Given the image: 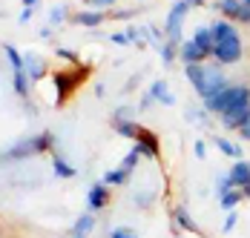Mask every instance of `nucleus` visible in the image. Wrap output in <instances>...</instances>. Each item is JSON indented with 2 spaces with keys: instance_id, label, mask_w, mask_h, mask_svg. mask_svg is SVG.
<instances>
[{
  "instance_id": "obj_18",
  "label": "nucleus",
  "mask_w": 250,
  "mask_h": 238,
  "mask_svg": "<svg viewBox=\"0 0 250 238\" xmlns=\"http://www.w3.org/2000/svg\"><path fill=\"white\" fill-rule=\"evenodd\" d=\"M55 175H61V178H72L75 169H72V164H66L63 158H55Z\"/></svg>"
},
{
  "instance_id": "obj_13",
  "label": "nucleus",
  "mask_w": 250,
  "mask_h": 238,
  "mask_svg": "<svg viewBox=\"0 0 250 238\" xmlns=\"http://www.w3.org/2000/svg\"><path fill=\"white\" fill-rule=\"evenodd\" d=\"M175 224H178L181 230H187V233H196V230H199V227H196V221L190 218L187 210H175Z\"/></svg>"
},
{
  "instance_id": "obj_25",
  "label": "nucleus",
  "mask_w": 250,
  "mask_h": 238,
  "mask_svg": "<svg viewBox=\"0 0 250 238\" xmlns=\"http://www.w3.org/2000/svg\"><path fill=\"white\" fill-rule=\"evenodd\" d=\"M26 66H29V78H41V63L35 58H26Z\"/></svg>"
},
{
  "instance_id": "obj_23",
  "label": "nucleus",
  "mask_w": 250,
  "mask_h": 238,
  "mask_svg": "<svg viewBox=\"0 0 250 238\" xmlns=\"http://www.w3.org/2000/svg\"><path fill=\"white\" fill-rule=\"evenodd\" d=\"M239 198H242V192H225L219 201H222V207H225V210H233V207L239 204Z\"/></svg>"
},
{
  "instance_id": "obj_12",
  "label": "nucleus",
  "mask_w": 250,
  "mask_h": 238,
  "mask_svg": "<svg viewBox=\"0 0 250 238\" xmlns=\"http://www.w3.org/2000/svg\"><path fill=\"white\" fill-rule=\"evenodd\" d=\"M193 43H196L204 55H213V29L199 26V29H196V35H193Z\"/></svg>"
},
{
  "instance_id": "obj_29",
  "label": "nucleus",
  "mask_w": 250,
  "mask_h": 238,
  "mask_svg": "<svg viewBox=\"0 0 250 238\" xmlns=\"http://www.w3.org/2000/svg\"><path fill=\"white\" fill-rule=\"evenodd\" d=\"M196 155H199V158H204V155H207V146H204V141L196 143Z\"/></svg>"
},
{
  "instance_id": "obj_14",
  "label": "nucleus",
  "mask_w": 250,
  "mask_h": 238,
  "mask_svg": "<svg viewBox=\"0 0 250 238\" xmlns=\"http://www.w3.org/2000/svg\"><path fill=\"white\" fill-rule=\"evenodd\" d=\"M115 129H118L124 138H138V132H141V126H138V123H132V120H118V123H115Z\"/></svg>"
},
{
  "instance_id": "obj_15",
  "label": "nucleus",
  "mask_w": 250,
  "mask_h": 238,
  "mask_svg": "<svg viewBox=\"0 0 250 238\" xmlns=\"http://www.w3.org/2000/svg\"><path fill=\"white\" fill-rule=\"evenodd\" d=\"M92 227H95V218H92V215H81L78 224H75V238H83Z\"/></svg>"
},
{
  "instance_id": "obj_21",
  "label": "nucleus",
  "mask_w": 250,
  "mask_h": 238,
  "mask_svg": "<svg viewBox=\"0 0 250 238\" xmlns=\"http://www.w3.org/2000/svg\"><path fill=\"white\" fill-rule=\"evenodd\" d=\"M6 55H9V60H12V66H15V72H21V69H26V60L18 55V49L15 46H6Z\"/></svg>"
},
{
  "instance_id": "obj_6",
  "label": "nucleus",
  "mask_w": 250,
  "mask_h": 238,
  "mask_svg": "<svg viewBox=\"0 0 250 238\" xmlns=\"http://www.w3.org/2000/svg\"><path fill=\"white\" fill-rule=\"evenodd\" d=\"M248 118H250V103H242V106L227 109L225 115H222V123H225L227 129H239L242 123H248Z\"/></svg>"
},
{
  "instance_id": "obj_2",
  "label": "nucleus",
  "mask_w": 250,
  "mask_h": 238,
  "mask_svg": "<svg viewBox=\"0 0 250 238\" xmlns=\"http://www.w3.org/2000/svg\"><path fill=\"white\" fill-rule=\"evenodd\" d=\"M242 103H250V89L248 86H230V83H227L222 92H216L213 98L204 100V106L210 112H219V115H225L227 109L242 106Z\"/></svg>"
},
{
  "instance_id": "obj_16",
  "label": "nucleus",
  "mask_w": 250,
  "mask_h": 238,
  "mask_svg": "<svg viewBox=\"0 0 250 238\" xmlns=\"http://www.w3.org/2000/svg\"><path fill=\"white\" fill-rule=\"evenodd\" d=\"M75 20L81 26H98V23H104V15L101 12H81Z\"/></svg>"
},
{
  "instance_id": "obj_22",
  "label": "nucleus",
  "mask_w": 250,
  "mask_h": 238,
  "mask_svg": "<svg viewBox=\"0 0 250 238\" xmlns=\"http://www.w3.org/2000/svg\"><path fill=\"white\" fill-rule=\"evenodd\" d=\"M161 60H164L167 66H170V63L175 60V43H173V40H167V43L161 46Z\"/></svg>"
},
{
  "instance_id": "obj_28",
  "label": "nucleus",
  "mask_w": 250,
  "mask_h": 238,
  "mask_svg": "<svg viewBox=\"0 0 250 238\" xmlns=\"http://www.w3.org/2000/svg\"><path fill=\"white\" fill-rule=\"evenodd\" d=\"M239 132H242V138H245V141H250V118H248V123H242V126H239Z\"/></svg>"
},
{
  "instance_id": "obj_1",
  "label": "nucleus",
  "mask_w": 250,
  "mask_h": 238,
  "mask_svg": "<svg viewBox=\"0 0 250 238\" xmlns=\"http://www.w3.org/2000/svg\"><path fill=\"white\" fill-rule=\"evenodd\" d=\"M187 78H190V83H193V89L199 92L201 100L213 98L216 92H222V89L227 86L225 75H222L219 69L204 66V63H193V66H187Z\"/></svg>"
},
{
  "instance_id": "obj_17",
  "label": "nucleus",
  "mask_w": 250,
  "mask_h": 238,
  "mask_svg": "<svg viewBox=\"0 0 250 238\" xmlns=\"http://www.w3.org/2000/svg\"><path fill=\"white\" fill-rule=\"evenodd\" d=\"M138 158H141V149H138V146H135V149H132V152H129V155H126L124 161H121V172H124V175H129V172H132V167H135V164H138Z\"/></svg>"
},
{
  "instance_id": "obj_30",
  "label": "nucleus",
  "mask_w": 250,
  "mask_h": 238,
  "mask_svg": "<svg viewBox=\"0 0 250 238\" xmlns=\"http://www.w3.org/2000/svg\"><path fill=\"white\" fill-rule=\"evenodd\" d=\"M112 40H115V43H129V40H126V35H112Z\"/></svg>"
},
{
  "instance_id": "obj_20",
  "label": "nucleus",
  "mask_w": 250,
  "mask_h": 238,
  "mask_svg": "<svg viewBox=\"0 0 250 238\" xmlns=\"http://www.w3.org/2000/svg\"><path fill=\"white\" fill-rule=\"evenodd\" d=\"M15 89H18L21 95H26V92H29V75H26V69L15 72Z\"/></svg>"
},
{
  "instance_id": "obj_7",
  "label": "nucleus",
  "mask_w": 250,
  "mask_h": 238,
  "mask_svg": "<svg viewBox=\"0 0 250 238\" xmlns=\"http://www.w3.org/2000/svg\"><path fill=\"white\" fill-rule=\"evenodd\" d=\"M230 187H248L250 184V164L248 161H236V167L227 172Z\"/></svg>"
},
{
  "instance_id": "obj_4",
  "label": "nucleus",
  "mask_w": 250,
  "mask_h": 238,
  "mask_svg": "<svg viewBox=\"0 0 250 238\" xmlns=\"http://www.w3.org/2000/svg\"><path fill=\"white\" fill-rule=\"evenodd\" d=\"M187 9H190V3L187 0H178L173 9H170V15H167V38L173 43H178V38H181V23L187 18Z\"/></svg>"
},
{
  "instance_id": "obj_24",
  "label": "nucleus",
  "mask_w": 250,
  "mask_h": 238,
  "mask_svg": "<svg viewBox=\"0 0 250 238\" xmlns=\"http://www.w3.org/2000/svg\"><path fill=\"white\" fill-rule=\"evenodd\" d=\"M126 175L121 169H115V172H106V178H104V184H124Z\"/></svg>"
},
{
  "instance_id": "obj_8",
  "label": "nucleus",
  "mask_w": 250,
  "mask_h": 238,
  "mask_svg": "<svg viewBox=\"0 0 250 238\" xmlns=\"http://www.w3.org/2000/svg\"><path fill=\"white\" fill-rule=\"evenodd\" d=\"M204 52H201L193 40H187V43H181V60L187 63V66H193V63H204Z\"/></svg>"
},
{
  "instance_id": "obj_5",
  "label": "nucleus",
  "mask_w": 250,
  "mask_h": 238,
  "mask_svg": "<svg viewBox=\"0 0 250 238\" xmlns=\"http://www.w3.org/2000/svg\"><path fill=\"white\" fill-rule=\"evenodd\" d=\"M219 9L225 12L227 18H233V20L250 23V6H248V3H242V0H222V3H219Z\"/></svg>"
},
{
  "instance_id": "obj_27",
  "label": "nucleus",
  "mask_w": 250,
  "mask_h": 238,
  "mask_svg": "<svg viewBox=\"0 0 250 238\" xmlns=\"http://www.w3.org/2000/svg\"><path fill=\"white\" fill-rule=\"evenodd\" d=\"M233 227H236V213L230 210V213H227V218H225V233H230Z\"/></svg>"
},
{
  "instance_id": "obj_31",
  "label": "nucleus",
  "mask_w": 250,
  "mask_h": 238,
  "mask_svg": "<svg viewBox=\"0 0 250 238\" xmlns=\"http://www.w3.org/2000/svg\"><path fill=\"white\" fill-rule=\"evenodd\" d=\"M95 6H109V3H115V0H92Z\"/></svg>"
},
{
  "instance_id": "obj_3",
  "label": "nucleus",
  "mask_w": 250,
  "mask_h": 238,
  "mask_svg": "<svg viewBox=\"0 0 250 238\" xmlns=\"http://www.w3.org/2000/svg\"><path fill=\"white\" fill-rule=\"evenodd\" d=\"M213 55L219 58V63H236L242 58V40H239V35L233 32V35H227L222 40H216L213 43Z\"/></svg>"
},
{
  "instance_id": "obj_26",
  "label": "nucleus",
  "mask_w": 250,
  "mask_h": 238,
  "mask_svg": "<svg viewBox=\"0 0 250 238\" xmlns=\"http://www.w3.org/2000/svg\"><path fill=\"white\" fill-rule=\"evenodd\" d=\"M109 238H138L132 230H124V227H118V230H112V236Z\"/></svg>"
},
{
  "instance_id": "obj_11",
  "label": "nucleus",
  "mask_w": 250,
  "mask_h": 238,
  "mask_svg": "<svg viewBox=\"0 0 250 238\" xmlns=\"http://www.w3.org/2000/svg\"><path fill=\"white\" fill-rule=\"evenodd\" d=\"M150 95H152V98H158L164 106H173V103H175V98H173V92H170V86H167V80H164V78H158V80L152 83Z\"/></svg>"
},
{
  "instance_id": "obj_32",
  "label": "nucleus",
  "mask_w": 250,
  "mask_h": 238,
  "mask_svg": "<svg viewBox=\"0 0 250 238\" xmlns=\"http://www.w3.org/2000/svg\"><path fill=\"white\" fill-rule=\"evenodd\" d=\"M187 3H190V6H199V3H204V0H187Z\"/></svg>"
},
{
  "instance_id": "obj_34",
  "label": "nucleus",
  "mask_w": 250,
  "mask_h": 238,
  "mask_svg": "<svg viewBox=\"0 0 250 238\" xmlns=\"http://www.w3.org/2000/svg\"><path fill=\"white\" fill-rule=\"evenodd\" d=\"M242 3H248V6H250V0H242Z\"/></svg>"
},
{
  "instance_id": "obj_9",
  "label": "nucleus",
  "mask_w": 250,
  "mask_h": 238,
  "mask_svg": "<svg viewBox=\"0 0 250 238\" xmlns=\"http://www.w3.org/2000/svg\"><path fill=\"white\" fill-rule=\"evenodd\" d=\"M109 201V192H106V184H95L89 195H86V204H89V210H101L104 204Z\"/></svg>"
},
{
  "instance_id": "obj_10",
  "label": "nucleus",
  "mask_w": 250,
  "mask_h": 238,
  "mask_svg": "<svg viewBox=\"0 0 250 238\" xmlns=\"http://www.w3.org/2000/svg\"><path fill=\"white\" fill-rule=\"evenodd\" d=\"M135 146L141 149V152H147V155H158V141H155V135L152 132H147V129H141L138 132V138H135Z\"/></svg>"
},
{
  "instance_id": "obj_33",
  "label": "nucleus",
  "mask_w": 250,
  "mask_h": 238,
  "mask_svg": "<svg viewBox=\"0 0 250 238\" xmlns=\"http://www.w3.org/2000/svg\"><path fill=\"white\" fill-rule=\"evenodd\" d=\"M32 3H38V0H26V6H32Z\"/></svg>"
},
{
  "instance_id": "obj_19",
  "label": "nucleus",
  "mask_w": 250,
  "mask_h": 238,
  "mask_svg": "<svg viewBox=\"0 0 250 238\" xmlns=\"http://www.w3.org/2000/svg\"><path fill=\"white\" fill-rule=\"evenodd\" d=\"M216 146L225 152V155H233V158H239L242 155V149L236 146V143H230V141H225V138H216Z\"/></svg>"
}]
</instances>
